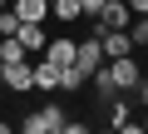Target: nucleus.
Instances as JSON below:
<instances>
[{
    "mask_svg": "<svg viewBox=\"0 0 148 134\" xmlns=\"http://www.w3.org/2000/svg\"><path fill=\"white\" fill-rule=\"evenodd\" d=\"M10 10L20 15V20H49V0H10Z\"/></svg>",
    "mask_w": 148,
    "mask_h": 134,
    "instance_id": "0eeeda50",
    "label": "nucleus"
},
{
    "mask_svg": "<svg viewBox=\"0 0 148 134\" xmlns=\"http://www.w3.org/2000/svg\"><path fill=\"white\" fill-rule=\"evenodd\" d=\"M99 45H104V60H119V55L133 50V35H128V30H104Z\"/></svg>",
    "mask_w": 148,
    "mask_h": 134,
    "instance_id": "423d86ee",
    "label": "nucleus"
},
{
    "mask_svg": "<svg viewBox=\"0 0 148 134\" xmlns=\"http://www.w3.org/2000/svg\"><path fill=\"white\" fill-rule=\"evenodd\" d=\"M15 40L25 45V55H40L49 35H45V25H40V20H20V30H15Z\"/></svg>",
    "mask_w": 148,
    "mask_h": 134,
    "instance_id": "39448f33",
    "label": "nucleus"
},
{
    "mask_svg": "<svg viewBox=\"0 0 148 134\" xmlns=\"http://www.w3.org/2000/svg\"><path fill=\"white\" fill-rule=\"evenodd\" d=\"M109 124H114L119 134H133V129H138V119L128 114V104H123V99H109Z\"/></svg>",
    "mask_w": 148,
    "mask_h": 134,
    "instance_id": "1a4fd4ad",
    "label": "nucleus"
},
{
    "mask_svg": "<svg viewBox=\"0 0 148 134\" xmlns=\"http://www.w3.org/2000/svg\"><path fill=\"white\" fill-rule=\"evenodd\" d=\"M35 90H45V94H49V90H59V65H49V60H40V65H35Z\"/></svg>",
    "mask_w": 148,
    "mask_h": 134,
    "instance_id": "9d476101",
    "label": "nucleus"
},
{
    "mask_svg": "<svg viewBox=\"0 0 148 134\" xmlns=\"http://www.w3.org/2000/svg\"><path fill=\"white\" fill-rule=\"evenodd\" d=\"M74 65H79L84 75H94L99 65H104V45H99V35H89V40H74Z\"/></svg>",
    "mask_w": 148,
    "mask_h": 134,
    "instance_id": "20e7f679",
    "label": "nucleus"
},
{
    "mask_svg": "<svg viewBox=\"0 0 148 134\" xmlns=\"http://www.w3.org/2000/svg\"><path fill=\"white\" fill-rule=\"evenodd\" d=\"M104 75H109V85H114V90H133V85L143 80V70H138V60H133V55L104 60Z\"/></svg>",
    "mask_w": 148,
    "mask_h": 134,
    "instance_id": "f257e3e1",
    "label": "nucleus"
},
{
    "mask_svg": "<svg viewBox=\"0 0 148 134\" xmlns=\"http://www.w3.org/2000/svg\"><path fill=\"white\" fill-rule=\"evenodd\" d=\"M49 15H54L59 25H74V20H84V15H79V0H49Z\"/></svg>",
    "mask_w": 148,
    "mask_h": 134,
    "instance_id": "9b49d317",
    "label": "nucleus"
},
{
    "mask_svg": "<svg viewBox=\"0 0 148 134\" xmlns=\"http://www.w3.org/2000/svg\"><path fill=\"white\" fill-rule=\"evenodd\" d=\"M15 30H20V15L5 5V10H0V35H15Z\"/></svg>",
    "mask_w": 148,
    "mask_h": 134,
    "instance_id": "ddd939ff",
    "label": "nucleus"
},
{
    "mask_svg": "<svg viewBox=\"0 0 148 134\" xmlns=\"http://www.w3.org/2000/svg\"><path fill=\"white\" fill-rule=\"evenodd\" d=\"M5 5H10V0H0V10H5Z\"/></svg>",
    "mask_w": 148,
    "mask_h": 134,
    "instance_id": "6ab92c4d",
    "label": "nucleus"
},
{
    "mask_svg": "<svg viewBox=\"0 0 148 134\" xmlns=\"http://www.w3.org/2000/svg\"><path fill=\"white\" fill-rule=\"evenodd\" d=\"M5 129H10V124H5V119H0V134H5Z\"/></svg>",
    "mask_w": 148,
    "mask_h": 134,
    "instance_id": "f3484780",
    "label": "nucleus"
},
{
    "mask_svg": "<svg viewBox=\"0 0 148 134\" xmlns=\"http://www.w3.org/2000/svg\"><path fill=\"white\" fill-rule=\"evenodd\" d=\"M0 80H5L15 94L20 90H35V65L30 60H10V65H0Z\"/></svg>",
    "mask_w": 148,
    "mask_h": 134,
    "instance_id": "7ed1b4c3",
    "label": "nucleus"
},
{
    "mask_svg": "<svg viewBox=\"0 0 148 134\" xmlns=\"http://www.w3.org/2000/svg\"><path fill=\"white\" fill-rule=\"evenodd\" d=\"M89 85V75L79 70V65H64V70H59V90H84Z\"/></svg>",
    "mask_w": 148,
    "mask_h": 134,
    "instance_id": "f8f14e48",
    "label": "nucleus"
},
{
    "mask_svg": "<svg viewBox=\"0 0 148 134\" xmlns=\"http://www.w3.org/2000/svg\"><path fill=\"white\" fill-rule=\"evenodd\" d=\"M133 90H138V104H143V109H148V80H138V85H133Z\"/></svg>",
    "mask_w": 148,
    "mask_h": 134,
    "instance_id": "dca6fc26",
    "label": "nucleus"
},
{
    "mask_svg": "<svg viewBox=\"0 0 148 134\" xmlns=\"http://www.w3.org/2000/svg\"><path fill=\"white\" fill-rule=\"evenodd\" d=\"M138 129H148V114H143V124H138Z\"/></svg>",
    "mask_w": 148,
    "mask_h": 134,
    "instance_id": "a211bd4d",
    "label": "nucleus"
},
{
    "mask_svg": "<svg viewBox=\"0 0 148 134\" xmlns=\"http://www.w3.org/2000/svg\"><path fill=\"white\" fill-rule=\"evenodd\" d=\"M104 5H109V0H79V15H84V20H99Z\"/></svg>",
    "mask_w": 148,
    "mask_h": 134,
    "instance_id": "4468645a",
    "label": "nucleus"
},
{
    "mask_svg": "<svg viewBox=\"0 0 148 134\" xmlns=\"http://www.w3.org/2000/svg\"><path fill=\"white\" fill-rule=\"evenodd\" d=\"M59 124H64V109L59 104H45V109L25 114V134H59Z\"/></svg>",
    "mask_w": 148,
    "mask_h": 134,
    "instance_id": "f03ea898",
    "label": "nucleus"
},
{
    "mask_svg": "<svg viewBox=\"0 0 148 134\" xmlns=\"http://www.w3.org/2000/svg\"><path fill=\"white\" fill-rule=\"evenodd\" d=\"M123 5H128L133 15H148V0H123Z\"/></svg>",
    "mask_w": 148,
    "mask_h": 134,
    "instance_id": "2eb2a0df",
    "label": "nucleus"
},
{
    "mask_svg": "<svg viewBox=\"0 0 148 134\" xmlns=\"http://www.w3.org/2000/svg\"><path fill=\"white\" fill-rule=\"evenodd\" d=\"M45 60L59 65V70H64V65H74V40H45Z\"/></svg>",
    "mask_w": 148,
    "mask_h": 134,
    "instance_id": "6e6552de",
    "label": "nucleus"
}]
</instances>
